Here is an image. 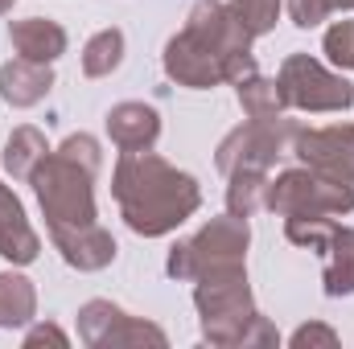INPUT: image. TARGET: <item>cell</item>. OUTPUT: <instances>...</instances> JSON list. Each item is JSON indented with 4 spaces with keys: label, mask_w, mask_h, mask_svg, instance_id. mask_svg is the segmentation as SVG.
Segmentation results:
<instances>
[{
    "label": "cell",
    "mask_w": 354,
    "mask_h": 349,
    "mask_svg": "<svg viewBox=\"0 0 354 349\" xmlns=\"http://www.w3.org/2000/svg\"><path fill=\"white\" fill-rule=\"evenodd\" d=\"M165 74L174 79L177 87H189V90H210L218 83H227V70H223V58L210 54L194 33H177L165 41Z\"/></svg>",
    "instance_id": "obj_11"
},
{
    "label": "cell",
    "mask_w": 354,
    "mask_h": 349,
    "mask_svg": "<svg viewBox=\"0 0 354 349\" xmlns=\"http://www.w3.org/2000/svg\"><path fill=\"white\" fill-rule=\"evenodd\" d=\"M288 17L301 29H313L326 17H334V0H288Z\"/></svg>",
    "instance_id": "obj_26"
},
{
    "label": "cell",
    "mask_w": 354,
    "mask_h": 349,
    "mask_svg": "<svg viewBox=\"0 0 354 349\" xmlns=\"http://www.w3.org/2000/svg\"><path fill=\"white\" fill-rule=\"evenodd\" d=\"M264 210L280 218H342L354 210V185L330 181L309 165L284 169L276 181H268Z\"/></svg>",
    "instance_id": "obj_4"
},
{
    "label": "cell",
    "mask_w": 354,
    "mask_h": 349,
    "mask_svg": "<svg viewBox=\"0 0 354 349\" xmlns=\"http://www.w3.org/2000/svg\"><path fill=\"white\" fill-rule=\"evenodd\" d=\"M46 152H50V144H46V136L37 128H17L8 136V144H4V169H8L12 181H29Z\"/></svg>",
    "instance_id": "obj_20"
},
{
    "label": "cell",
    "mask_w": 354,
    "mask_h": 349,
    "mask_svg": "<svg viewBox=\"0 0 354 349\" xmlns=\"http://www.w3.org/2000/svg\"><path fill=\"white\" fill-rule=\"evenodd\" d=\"M235 94H239V107L248 111V119H272V115H284V90L276 79H264L260 70L243 74L235 83Z\"/></svg>",
    "instance_id": "obj_19"
},
{
    "label": "cell",
    "mask_w": 354,
    "mask_h": 349,
    "mask_svg": "<svg viewBox=\"0 0 354 349\" xmlns=\"http://www.w3.org/2000/svg\"><path fill=\"white\" fill-rule=\"evenodd\" d=\"M292 157H301V165H309L313 173L354 185V123L301 128L292 140Z\"/></svg>",
    "instance_id": "obj_10"
},
{
    "label": "cell",
    "mask_w": 354,
    "mask_h": 349,
    "mask_svg": "<svg viewBox=\"0 0 354 349\" xmlns=\"http://www.w3.org/2000/svg\"><path fill=\"white\" fill-rule=\"evenodd\" d=\"M124 62V33L120 29H103L83 46V74L87 79H107L115 74Z\"/></svg>",
    "instance_id": "obj_22"
},
{
    "label": "cell",
    "mask_w": 354,
    "mask_h": 349,
    "mask_svg": "<svg viewBox=\"0 0 354 349\" xmlns=\"http://www.w3.org/2000/svg\"><path fill=\"white\" fill-rule=\"evenodd\" d=\"M194 308L202 321V341L218 349H268L276 346V325L252 300L248 267L223 263L194 279Z\"/></svg>",
    "instance_id": "obj_2"
},
{
    "label": "cell",
    "mask_w": 354,
    "mask_h": 349,
    "mask_svg": "<svg viewBox=\"0 0 354 349\" xmlns=\"http://www.w3.org/2000/svg\"><path fill=\"white\" fill-rule=\"evenodd\" d=\"M37 312V292L21 271H0V329H21Z\"/></svg>",
    "instance_id": "obj_18"
},
{
    "label": "cell",
    "mask_w": 354,
    "mask_h": 349,
    "mask_svg": "<svg viewBox=\"0 0 354 349\" xmlns=\"http://www.w3.org/2000/svg\"><path fill=\"white\" fill-rule=\"evenodd\" d=\"M326 58L342 70H354V21H334L326 29Z\"/></svg>",
    "instance_id": "obj_24"
},
{
    "label": "cell",
    "mask_w": 354,
    "mask_h": 349,
    "mask_svg": "<svg viewBox=\"0 0 354 349\" xmlns=\"http://www.w3.org/2000/svg\"><path fill=\"white\" fill-rule=\"evenodd\" d=\"M107 136L120 152H145L161 140V115L149 103H115L107 111Z\"/></svg>",
    "instance_id": "obj_13"
},
{
    "label": "cell",
    "mask_w": 354,
    "mask_h": 349,
    "mask_svg": "<svg viewBox=\"0 0 354 349\" xmlns=\"http://www.w3.org/2000/svg\"><path fill=\"white\" fill-rule=\"evenodd\" d=\"M46 341H54V346H66V333L58 329V325H33L29 333H25V346H46Z\"/></svg>",
    "instance_id": "obj_28"
},
{
    "label": "cell",
    "mask_w": 354,
    "mask_h": 349,
    "mask_svg": "<svg viewBox=\"0 0 354 349\" xmlns=\"http://www.w3.org/2000/svg\"><path fill=\"white\" fill-rule=\"evenodd\" d=\"M280 90H284V103L288 107H297V111H313V115H322V111H346L354 103V87L342 79V74H334V70H326L317 58H309V54H288L284 62H280Z\"/></svg>",
    "instance_id": "obj_8"
},
{
    "label": "cell",
    "mask_w": 354,
    "mask_h": 349,
    "mask_svg": "<svg viewBox=\"0 0 354 349\" xmlns=\"http://www.w3.org/2000/svg\"><path fill=\"white\" fill-rule=\"evenodd\" d=\"M280 8H284V0H231V12L243 21V29H248L252 37L272 33V25H276Z\"/></svg>",
    "instance_id": "obj_23"
},
{
    "label": "cell",
    "mask_w": 354,
    "mask_h": 349,
    "mask_svg": "<svg viewBox=\"0 0 354 349\" xmlns=\"http://www.w3.org/2000/svg\"><path fill=\"white\" fill-rule=\"evenodd\" d=\"M58 152L66 157V161H75V165H83L87 173L99 177V165H103V152H99V140L87 136V132H75V136H66L62 144H58Z\"/></svg>",
    "instance_id": "obj_25"
},
{
    "label": "cell",
    "mask_w": 354,
    "mask_h": 349,
    "mask_svg": "<svg viewBox=\"0 0 354 349\" xmlns=\"http://www.w3.org/2000/svg\"><path fill=\"white\" fill-rule=\"evenodd\" d=\"M111 197H115L120 218L128 222V230L145 235V239H161V235L177 230L202 206L198 181L174 169L153 148L120 157V165L111 173Z\"/></svg>",
    "instance_id": "obj_1"
},
{
    "label": "cell",
    "mask_w": 354,
    "mask_h": 349,
    "mask_svg": "<svg viewBox=\"0 0 354 349\" xmlns=\"http://www.w3.org/2000/svg\"><path fill=\"white\" fill-rule=\"evenodd\" d=\"M248 243H252L248 218H235V214L210 218L194 239L174 243V251H169V259H165V271H169L174 279H198V275L210 271V267L243 263L248 259Z\"/></svg>",
    "instance_id": "obj_5"
},
{
    "label": "cell",
    "mask_w": 354,
    "mask_h": 349,
    "mask_svg": "<svg viewBox=\"0 0 354 349\" xmlns=\"http://www.w3.org/2000/svg\"><path fill=\"white\" fill-rule=\"evenodd\" d=\"M79 337L91 349H115V346H157L165 349L169 337L161 325L145 321V317H132L124 312L120 304L111 300H87L79 308Z\"/></svg>",
    "instance_id": "obj_9"
},
{
    "label": "cell",
    "mask_w": 354,
    "mask_h": 349,
    "mask_svg": "<svg viewBox=\"0 0 354 349\" xmlns=\"http://www.w3.org/2000/svg\"><path fill=\"white\" fill-rule=\"evenodd\" d=\"M8 41L17 50V58H29V62H58L66 54V29L58 21H46V17H25V21H12L8 25Z\"/></svg>",
    "instance_id": "obj_15"
},
{
    "label": "cell",
    "mask_w": 354,
    "mask_h": 349,
    "mask_svg": "<svg viewBox=\"0 0 354 349\" xmlns=\"http://www.w3.org/2000/svg\"><path fill=\"white\" fill-rule=\"evenodd\" d=\"M12 4H17V0H0V17H4V12H8Z\"/></svg>",
    "instance_id": "obj_29"
},
{
    "label": "cell",
    "mask_w": 354,
    "mask_h": 349,
    "mask_svg": "<svg viewBox=\"0 0 354 349\" xmlns=\"http://www.w3.org/2000/svg\"><path fill=\"white\" fill-rule=\"evenodd\" d=\"M50 239L62 251V259L71 263V267H79V271H103L107 263L115 259V239L99 222H87V226H54Z\"/></svg>",
    "instance_id": "obj_12"
},
{
    "label": "cell",
    "mask_w": 354,
    "mask_h": 349,
    "mask_svg": "<svg viewBox=\"0 0 354 349\" xmlns=\"http://www.w3.org/2000/svg\"><path fill=\"white\" fill-rule=\"evenodd\" d=\"M29 181L50 230L95 222V173H87L83 165L66 161L62 152H46Z\"/></svg>",
    "instance_id": "obj_3"
},
{
    "label": "cell",
    "mask_w": 354,
    "mask_h": 349,
    "mask_svg": "<svg viewBox=\"0 0 354 349\" xmlns=\"http://www.w3.org/2000/svg\"><path fill=\"white\" fill-rule=\"evenodd\" d=\"M54 87V70L46 62H29V58H12L8 66H0V94L12 107H33L41 103Z\"/></svg>",
    "instance_id": "obj_16"
},
{
    "label": "cell",
    "mask_w": 354,
    "mask_h": 349,
    "mask_svg": "<svg viewBox=\"0 0 354 349\" xmlns=\"http://www.w3.org/2000/svg\"><path fill=\"white\" fill-rule=\"evenodd\" d=\"M185 33H194L210 54L223 58V70H227V83L235 87L243 74L260 70L256 58H252V33L243 29V21L231 12V4H218V0H198L189 8V21H185Z\"/></svg>",
    "instance_id": "obj_7"
},
{
    "label": "cell",
    "mask_w": 354,
    "mask_h": 349,
    "mask_svg": "<svg viewBox=\"0 0 354 349\" xmlns=\"http://www.w3.org/2000/svg\"><path fill=\"white\" fill-rule=\"evenodd\" d=\"M227 214L235 218H252L260 206H264V193H268V173L264 169H239V173L227 177Z\"/></svg>",
    "instance_id": "obj_21"
},
{
    "label": "cell",
    "mask_w": 354,
    "mask_h": 349,
    "mask_svg": "<svg viewBox=\"0 0 354 349\" xmlns=\"http://www.w3.org/2000/svg\"><path fill=\"white\" fill-rule=\"evenodd\" d=\"M288 346H292V349H305V346H326V349H334V346H338V333H334L330 325H301V329L288 337Z\"/></svg>",
    "instance_id": "obj_27"
},
{
    "label": "cell",
    "mask_w": 354,
    "mask_h": 349,
    "mask_svg": "<svg viewBox=\"0 0 354 349\" xmlns=\"http://www.w3.org/2000/svg\"><path fill=\"white\" fill-rule=\"evenodd\" d=\"M322 259H326V296H354V226H330V239L322 243Z\"/></svg>",
    "instance_id": "obj_17"
},
{
    "label": "cell",
    "mask_w": 354,
    "mask_h": 349,
    "mask_svg": "<svg viewBox=\"0 0 354 349\" xmlns=\"http://www.w3.org/2000/svg\"><path fill=\"white\" fill-rule=\"evenodd\" d=\"M37 255H41V239L29 226L25 206L17 201V193L8 185H0V259L25 267V263H33Z\"/></svg>",
    "instance_id": "obj_14"
},
{
    "label": "cell",
    "mask_w": 354,
    "mask_h": 349,
    "mask_svg": "<svg viewBox=\"0 0 354 349\" xmlns=\"http://www.w3.org/2000/svg\"><path fill=\"white\" fill-rule=\"evenodd\" d=\"M297 132H301V123L297 119H284V115L239 123L214 148V165H218V173H227V177L239 173V169H264L268 173L280 157H292Z\"/></svg>",
    "instance_id": "obj_6"
}]
</instances>
